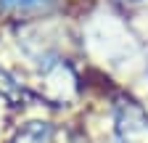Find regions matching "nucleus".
Masks as SVG:
<instances>
[{"mask_svg": "<svg viewBox=\"0 0 148 143\" xmlns=\"http://www.w3.org/2000/svg\"><path fill=\"white\" fill-rule=\"evenodd\" d=\"M0 8H5V11H40L45 8V0H0Z\"/></svg>", "mask_w": 148, "mask_h": 143, "instance_id": "1", "label": "nucleus"}]
</instances>
